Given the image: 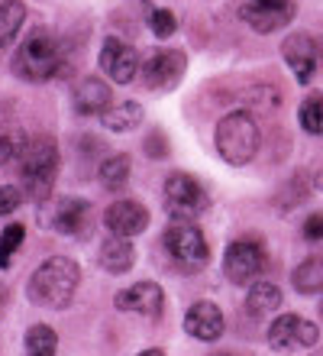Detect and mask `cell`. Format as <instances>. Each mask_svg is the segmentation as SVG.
I'll return each instance as SVG.
<instances>
[{
	"mask_svg": "<svg viewBox=\"0 0 323 356\" xmlns=\"http://www.w3.org/2000/svg\"><path fill=\"white\" fill-rule=\"evenodd\" d=\"M185 52H175V49L149 52V58L142 62V81L149 88H175L185 75Z\"/></svg>",
	"mask_w": 323,
	"mask_h": 356,
	"instance_id": "cell-9",
	"label": "cell"
},
{
	"mask_svg": "<svg viewBox=\"0 0 323 356\" xmlns=\"http://www.w3.org/2000/svg\"><path fill=\"white\" fill-rule=\"evenodd\" d=\"M320 314H323V305H320Z\"/></svg>",
	"mask_w": 323,
	"mask_h": 356,
	"instance_id": "cell-36",
	"label": "cell"
},
{
	"mask_svg": "<svg viewBox=\"0 0 323 356\" xmlns=\"http://www.w3.org/2000/svg\"><path fill=\"white\" fill-rule=\"evenodd\" d=\"M185 330L194 340H204V343H213L220 340L223 334V311L213 305V301H197L191 305L185 314Z\"/></svg>",
	"mask_w": 323,
	"mask_h": 356,
	"instance_id": "cell-15",
	"label": "cell"
},
{
	"mask_svg": "<svg viewBox=\"0 0 323 356\" xmlns=\"http://www.w3.org/2000/svg\"><path fill=\"white\" fill-rule=\"evenodd\" d=\"M210 356H240V353H210Z\"/></svg>",
	"mask_w": 323,
	"mask_h": 356,
	"instance_id": "cell-35",
	"label": "cell"
},
{
	"mask_svg": "<svg viewBox=\"0 0 323 356\" xmlns=\"http://www.w3.org/2000/svg\"><path fill=\"white\" fill-rule=\"evenodd\" d=\"M291 282H295V289L301 291V295H317V291H323V256L304 259V263L295 269Z\"/></svg>",
	"mask_w": 323,
	"mask_h": 356,
	"instance_id": "cell-22",
	"label": "cell"
},
{
	"mask_svg": "<svg viewBox=\"0 0 323 356\" xmlns=\"http://www.w3.org/2000/svg\"><path fill=\"white\" fill-rule=\"evenodd\" d=\"M19 152H23V143H19L17 136H0V169H3L10 159H17Z\"/></svg>",
	"mask_w": 323,
	"mask_h": 356,
	"instance_id": "cell-29",
	"label": "cell"
},
{
	"mask_svg": "<svg viewBox=\"0 0 323 356\" xmlns=\"http://www.w3.org/2000/svg\"><path fill=\"white\" fill-rule=\"evenodd\" d=\"M101 181L107 188H123L129 178V156L126 152H120V156H107V159L101 162Z\"/></svg>",
	"mask_w": 323,
	"mask_h": 356,
	"instance_id": "cell-24",
	"label": "cell"
},
{
	"mask_svg": "<svg viewBox=\"0 0 323 356\" xmlns=\"http://www.w3.org/2000/svg\"><path fill=\"white\" fill-rule=\"evenodd\" d=\"M281 308V289L272 285V282H256L246 295V311L256 314V318H265L272 311Z\"/></svg>",
	"mask_w": 323,
	"mask_h": 356,
	"instance_id": "cell-20",
	"label": "cell"
},
{
	"mask_svg": "<svg viewBox=\"0 0 323 356\" xmlns=\"http://www.w3.org/2000/svg\"><path fill=\"white\" fill-rule=\"evenodd\" d=\"M101 68L117 81V85H129L139 75V56L136 49L120 42V39H107L101 49Z\"/></svg>",
	"mask_w": 323,
	"mask_h": 356,
	"instance_id": "cell-13",
	"label": "cell"
},
{
	"mask_svg": "<svg viewBox=\"0 0 323 356\" xmlns=\"http://www.w3.org/2000/svg\"><path fill=\"white\" fill-rule=\"evenodd\" d=\"M103 227L113 236H136L149 227V211L139 201H117L103 211Z\"/></svg>",
	"mask_w": 323,
	"mask_h": 356,
	"instance_id": "cell-14",
	"label": "cell"
},
{
	"mask_svg": "<svg viewBox=\"0 0 323 356\" xmlns=\"http://www.w3.org/2000/svg\"><path fill=\"white\" fill-rule=\"evenodd\" d=\"M91 224V204L81 197H65L56 211V230L65 236H81Z\"/></svg>",
	"mask_w": 323,
	"mask_h": 356,
	"instance_id": "cell-16",
	"label": "cell"
},
{
	"mask_svg": "<svg viewBox=\"0 0 323 356\" xmlns=\"http://www.w3.org/2000/svg\"><path fill=\"white\" fill-rule=\"evenodd\" d=\"M23 191L19 188H13V185H7V188H0V217H7V214H13L19 204H23Z\"/></svg>",
	"mask_w": 323,
	"mask_h": 356,
	"instance_id": "cell-28",
	"label": "cell"
},
{
	"mask_svg": "<svg viewBox=\"0 0 323 356\" xmlns=\"http://www.w3.org/2000/svg\"><path fill=\"white\" fill-rule=\"evenodd\" d=\"M165 253L172 256V263L181 272H197L210 263V246L204 240L201 227H194V220H175L162 236Z\"/></svg>",
	"mask_w": 323,
	"mask_h": 356,
	"instance_id": "cell-5",
	"label": "cell"
},
{
	"mask_svg": "<svg viewBox=\"0 0 323 356\" xmlns=\"http://www.w3.org/2000/svg\"><path fill=\"white\" fill-rule=\"evenodd\" d=\"M301 127L307 133L320 136L323 133V94H310L304 104H301Z\"/></svg>",
	"mask_w": 323,
	"mask_h": 356,
	"instance_id": "cell-25",
	"label": "cell"
},
{
	"mask_svg": "<svg viewBox=\"0 0 323 356\" xmlns=\"http://www.w3.org/2000/svg\"><path fill=\"white\" fill-rule=\"evenodd\" d=\"M19 169H23V188H26L29 201H46L52 195L56 185V172H58V146L49 136L29 140L19 152Z\"/></svg>",
	"mask_w": 323,
	"mask_h": 356,
	"instance_id": "cell-2",
	"label": "cell"
},
{
	"mask_svg": "<svg viewBox=\"0 0 323 356\" xmlns=\"http://www.w3.org/2000/svg\"><path fill=\"white\" fill-rule=\"evenodd\" d=\"M136 263V250L129 243L126 236H113L107 243L101 246V266L103 272H110V275H123V272L133 269Z\"/></svg>",
	"mask_w": 323,
	"mask_h": 356,
	"instance_id": "cell-18",
	"label": "cell"
},
{
	"mask_svg": "<svg viewBox=\"0 0 323 356\" xmlns=\"http://www.w3.org/2000/svg\"><path fill=\"white\" fill-rule=\"evenodd\" d=\"M281 58L288 62V68L295 72L297 85H310V78L317 72V42L307 33H291L281 42Z\"/></svg>",
	"mask_w": 323,
	"mask_h": 356,
	"instance_id": "cell-11",
	"label": "cell"
},
{
	"mask_svg": "<svg viewBox=\"0 0 323 356\" xmlns=\"http://www.w3.org/2000/svg\"><path fill=\"white\" fill-rule=\"evenodd\" d=\"M23 19H26V3L23 0H0V49H7L17 39Z\"/></svg>",
	"mask_w": 323,
	"mask_h": 356,
	"instance_id": "cell-21",
	"label": "cell"
},
{
	"mask_svg": "<svg viewBox=\"0 0 323 356\" xmlns=\"http://www.w3.org/2000/svg\"><path fill=\"white\" fill-rule=\"evenodd\" d=\"M149 29H152L158 39L175 36V29H178L175 13H172V10H149Z\"/></svg>",
	"mask_w": 323,
	"mask_h": 356,
	"instance_id": "cell-27",
	"label": "cell"
},
{
	"mask_svg": "<svg viewBox=\"0 0 323 356\" xmlns=\"http://www.w3.org/2000/svg\"><path fill=\"white\" fill-rule=\"evenodd\" d=\"M139 356H165V350H142Z\"/></svg>",
	"mask_w": 323,
	"mask_h": 356,
	"instance_id": "cell-32",
	"label": "cell"
},
{
	"mask_svg": "<svg viewBox=\"0 0 323 356\" xmlns=\"http://www.w3.org/2000/svg\"><path fill=\"white\" fill-rule=\"evenodd\" d=\"M268 266V256L262 250L256 236L249 240H236V243L226 246V256H223V272H226V279L236 282V285H249L256 282Z\"/></svg>",
	"mask_w": 323,
	"mask_h": 356,
	"instance_id": "cell-7",
	"label": "cell"
},
{
	"mask_svg": "<svg viewBox=\"0 0 323 356\" xmlns=\"http://www.w3.org/2000/svg\"><path fill=\"white\" fill-rule=\"evenodd\" d=\"M23 347H26V356H56L58 337L49 324H33L26 330V337H23Z\"/></svg>",
	"mask_w": 323,
	"mask_h": 356,
	"instance_id": "cell-23",
	"label": "cell"
},
{
	"mask_svg": "<svg viewBox=\"0 0 323 356\" xmlns=\"http://www.w3.org/2000/svg\"><path fill=\"white\" fill-rule=\"evenodd\" d=\"M242 19L256 33H278L295 19V3L291 0H249L242 7Z\"/></svg>",
	"mask_w": 323,
	"mask_h": 356,
	"instance_id": "cell-10",
	"label": "cell"
},
{
	"mask_svg": "<svg viewBox=\"0 0 323 356\" xmlns=\"http://www.w3.org/2000/svg\"><path fill=\"white\" fill-rule=\"evenodd\" d=\"M317 337H320L317 324L297 318V314H281L268 327V347L281 356H291L297 350H310L317 343Z\"/></svg>",
	"mask_w": 323,
	"mask_h": 356,
	"instance_id": "cell-8",
	"label": "cell"
},
{
	"mask_svg": "<svg viewBox=\"0 0 323 356\" xmlns=\"http://www.w3.org/2000/svg\"><path fill=\"white\" fill-rule=\"evenodd\" d=\"M304 240L307 243H320L323 240V214H310L304 220Z\"/></svg>",
	"mask_w": 323,
	"mask_h": 356,
	"instance_id": "cell-30",
	"label": "cell"
},
{
	"mask_svg": "<svg viewBox=\"0 0 323 356\" xmlns=\"http://www.w3.org/2000/svg\"><path fill=\"white\" fill-rule=\"evenodd\" d=\"M113 104L110 85H103L101 78H84L74 88V111L78 113H103Z\"/></svg>",
	"mask_w": 323,
	"mask_h": 356,
	"instance_id": "cell-17",
	"label": "cell"
},
{
	"mask_svg": "<svg viewBox=\"0 0 323 356\" xmlns=\"http://www.w3.org/2000/svg\"><path fill=\"white\" fill-rule=\"evenodd\" d=\"M23 236H26L23 224L3 227V234H0V269H7V266L13 263V253L23 246Z\"/></svg>",
	"mask_w": 323,
	"mask_h": 356,
	"instance_id": "cell-26",
	"label": "cell"
},
{
	"mask_svg": "<svg viewBox=\"0 0 323 356\" xmlns=\"http://www.w3.org/2000/svg\"><path fill=\"white\" fill-rule=\"evenodd\" d=\"M207 207H210V195L201 188L197 178L185 175V172H175L165 181V211L172 214V220H194Z\"/></svg>",
	"mask_w": 323,
	"mask_h": 356,
	"instance_id": "cell-6",
	"label": "cell"
},
{
	"mask_svg": "<svg viewBox=\"0 0 323 356\" xmlns=\"http://www.w3.org/2000/svg\"><path fill=\"white\" fill-rule=\"evenodd\" d=\"M258 143H262L258 127L246 111H233L217 123V152L230 165H246L256 159Z\"/></svg>",
	"mask_w": 323,
	"mask_h": 356,
	"instance_id": "cell-3",
	"label": "cell"
},
{
	"mask_svg": "<svg viewBox=\"0 0 323 356\" xmlns=\"http://www.w3.org/2000/svg\"><path fill=\"white\" fill-rule=\"evenodd\" d=\"M149 152H152V156H162V133H152V136H149Z\"/></svg>",
	"mask_w": 323,
	"mask_h": 356,
	"instance_id": "cell-31",
	"label": "cell"
},
{
	"mask_svg": "<svg viewBox=\"0 0 323 356\" xmlns=\"http://www.w3.org/2000/svg\"><path fill=\"white\" fill-rule=\"evenodd\" d=\"M101 123H103V130H110V133L136 130L139 123H142V107H139L136 101H123V104H117V107L110 104V107L101 113Z\"/></svg>",
	"mask_w": 323,
	"mask_h": 356,
	"instance_id": "cell-19",
	"label": "cell"
},
{
	"mask_svg": "<svg viewBox=\"0 0 323 356\" xmlns=\"http://www.w3.org/2000/svg\"><path fill=\"white\" fill-rule=\"evenodd\" d=\"M117 308L120 311H133V314H142V318H158L162 308H165V291L158 289L156 282H136L117 295Z\"/></svg>",
	"mask_w": 323,
	"mask_h": 356,
	"instance_id": "cell-12",
	"label": "cell"
},
{
	"mask_svg": "<svg viewBox=\"0 0 323 356\" xmlns=\"http://www.w3.org/2000/svg\"><path fill=\"white\" fill-rule=\"evenodd\" d=\"M317 188L323 191V165H320V172H317Z\"/></svg>",
	"mask_w": 323,
	"mask_h": 356,
	"instance_id": "cell-34",
	"label": "cell"
},
{
	"mask_svg": "<svg viewBox=\"0 0 323 356\" xmlns=\"http://www.w3.org/2000/svg\"><path fill=\"white\" fill-rule=\"evenodd\" d=\"M13 72H17L19 78H26V81H49V78H56V75H65L68 68H65V58H62V52H58L56 39L33 36L17 49Z\"/></svg>",
	"mask_w": 323,
	"mask_h": 356,
	"instance_id": "cell-4",
	"label": "cell"
},
{
	"mask_svg": "<svg viewBox=\"0 0 323 356\" xmlns=\"http://www.w3.org/2000/svg\"><path fill=\"white\" fill-rule=\"evenodd\" d=\"M78 282H81L78 263L68 259V256H52L39 269H33V275L26 282V295L39 308L58 311L65 305H72L74 291H78Z\"/></svg>",
	"mask_w": 323,
	"mask_h": 356,
	"instance_id": "cell-1",
	"label": "cell"
},
{
	"mask_svg": "<svg viewBox=\"0 0 323 356\" xmlns=\"http://www.w3.org/2000/svg\"><path fill=\"white\" fill-rule=\"evenodd\" d=\"M3 305H7V289L0 285V311H3Z\"/></svg>",
	"mask_w": 323,
	"mask_h": 356,
	"instance_id": "cell-33",
	"label": "cell"
}]
</instances>
